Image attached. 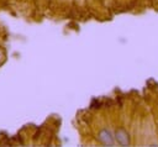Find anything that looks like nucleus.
<instances>
[{
  "label": "nucleus",
  "instance_id": "2",
  "mask_svg": "<svg viewBox=\"0 0 158 147\" xmlns=\"http://www.w3.org/2000/svg\"><path fill=\"white\" fill-rule=\"evenodd\" d=\"M98 141L104 145V146H114L115 143V137H114V133L109 130V128H101L99 132H98V136H96Z\"/></svg>",
  "mask_w": 158,
  "mask_h": 147
},
{
  "label": "nucleus",
  "instance_id": "1",
  "mask_svg": "<svg viewBox=\"0 0 158 147\" xmlns=\"http://www.w3.org/2000/svg\"><path fill=\"white\" fill-rule=\"evenodd\" d=\"M114 137H115V141L120 145V146H130L131 143V137H130V133L125 128V127H118L116 128L115 133H114Z\"/></svg>",
  "mask_w": 158,
  "mask_h": 147
}]
</instances>
